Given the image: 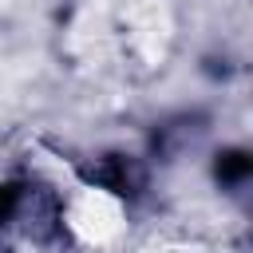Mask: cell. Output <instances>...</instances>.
Masks as SVG:
<instances>
[{
  "mask_svg": "<svg viewBox=\"0 0 253 253\" xmlns=\"http://www.w3.org/2000/svg\"><path fill=\"white\" fill-rule=\"evenodd\" d=\"M217 174H221L225 182H241V178L249 174V158H245V154H225L221 166H217Z\"/></svg>",
  "mask_w": 253,
  "mask_h": 253,
  "instance_id": "6da1fadb",
  "label": "cell"
}]
</instances>
